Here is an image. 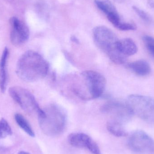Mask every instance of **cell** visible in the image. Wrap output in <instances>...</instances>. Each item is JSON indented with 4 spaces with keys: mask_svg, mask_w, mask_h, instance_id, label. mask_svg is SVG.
Here are the masks:
<instances>
[{
    "mask_svg": "<svg viewBox=\"0 0 154 154\" xmlns=\"http://www.w3.org/2000/svg\"><path fill=\"white\" fill-rule=\"evenodd\" d=\"M103 113L109 114L113 116V120L121 124L129 121L132 118L134 113L126 103L116 100L106 102L101 107Z\"/></svg>",
    "mask_w": 154,
    "mask_h": 154,
    "instance_id": "8",
    "label": "cell"
},
{
    "mask_svg": "<svg viewBox=\"0 0 154 154\" xmlns=\"http://www.w3.org/2000/svg\"><path fill=\"white\" fill-rule=\"evenodd\" d=\"M71 40L73 42H75V43H78L79 42V40L78 38L75 36H72L71 37Z\"/></svg>",
    "mask_w": 154,
    "mask_h": 154,
    "instance_id": "22",
    "label": "cell"
},
{
    "mask_svg": "<svg viewBox=\"0 0 154 154\" xmlns=\"http://www.w3.org/2000/svg\"><path fill=\"white\" fill-rule=\"evenodd\" d=\"M127 67L136 75L145 76L150 74L151 67L149 63L145 60H137L128 64Z\"/></svg>",
    "mask_w": 154,
    "mask_h": 154,
    "instance_id": "13",
    "label": "cell"
},
{
    "mask_svg": "<svg viewBox=\"0 0 154 154\" xmlns=\"http://www.w3.org/2000/svg\"><path fill=\"white\" fill-rule=\"evenodd\" d=\"M93 38L97 47L108 57L111 61L117 65L126 62L127 57L119 50V40L110 29L104 26H98L93 30Z\"/></svg>",
    "mask_w": 154,
    "mask_h": 154,
    "instance_id": "4",
    "label": "cell"
},
{
    "mask_svg": "<svg viewBox=\"0 0 154 154\" xmlns=\"http://www.w3.org/2000/svg\"><path fill=\"white\" fill-rule=\"evenodd\" d=\"M9 56V50L5 48L3 51L0 60V89L2 92H4L7 85L6 63Z\"/></svg>",
    "mask_w": 154,
    "mask_h": 154,
    "instance_id": "14",
    "label": "cell"
},
{
    "mask_svg": "<svg viewBox=\"0 0 154 154\" xmlns=\"http://www.w3.org/2000/svg\"><path fill=\"white\" fill-rule=\"evenodd\" d=\"M126 103L134 115L154 125V97L133 94L128 97Z\"/></svg>",
    "mask_w": 154,
    "mask_h": 154,
    "instance_id": "5",
    "label": "cell"
},
{
    "mask_svg": "<svg viewBox=\"0 0 154 154\" xmlns=\"http://www.w3.org/2000/svg\"><path fill=\"white\" fill-rule=\"evenodd\" d=\"M118 48L122 54L128 57L134 55L137 51V47L134 42L129 38L119 40Z\"/></svg>",
    "mask_w": 154,
    "mask_h": 154,
    "instance_id": "12",
    "label": "cell"
},
{
    "mask_svg": "<svg viewBox=\"0 0 154 154\" xmlns=\"http://www.w3.org/2000/svg\"><path fill=\"white\" fill-rule=\"evenodd\" d=\"M11 26V40L15 45H20L26 42L29 37V30L28 26L16 17L10 19Z\"/></svg>",
    "mask_w": 154,
    "mask_h": 154,
    "instance_id": "9",
    "label": "cell"
},
{
    "mask_svg": "<svg viewBox=\"0 0 154 154\" xmlns=\"http://www.w3.org/2000/svg\"><path fill=\"white\" fill-rule=\"evenodd\" d=\"M95 3L97 7L106 15L110 22L120 19L116 7L109 0H95Z\"/></svg>",
    "mask_w": 154,
    "mask_h": 154,
    "instance_id": "11",
    "label": "cell"
},
{
    "mask_svg": "<svg viewBox=\"0 0 154 154\" xmlns=\"http://www.w3.org/2000/svg\"><path fill=\"white\" fill-rule=\"evenodd\" d=\"M73 84L74 93L84 100L94 99L103 95L106 86V80L103 75L94 70H86Z\"/></svg>",
    "mask_w": 154,
    "mask_h": 154,
    "instance_id": "2",
    "label": "cell"
},
{
    "mask_svg": "<svg viewBox=\"0 0 154 154\" xmlns=\"http://www.w3.org/2000/svg\"><path fill=\"white\" fill-rule=\"evenodd\" d=\"M40 126L44 134L57 136L63 133L66 127L67 117L62 107L57 104L49 105L38 113Z\"/></svg>",
    "mask_w": 154,
    "mask_h": 154,
    "instance_id": "3",
    "label": "cell"
},
{
    "mask_svg": "<svg viewBox=\"0 0 154 154\" xmlns=\"http://www.w3.org/2000/svg\"><path fill=\"white\" fill-rule=\"evenodd\" d=\"M143 40L148 52L154 58V38L145 35L143 37Z\"/></svg>",
    "mask_w": 154,
    "mask_h": 154,
    "instance_id": "18",
    "label": "cell"
},
{
    "mask_svg": "<svg viewBox=\"0 0 154 154\" xmlns=\"http://www.w3.org/2000/svg\"><path fill=\"white\" fill-rule=\"evenodd\" d=\"M147 3L151 8L154 9V0H147Z\"/></svg>",
    "mask_w": 154,
    "mask_h": 154,
    "instance_id": "21",
    "label": "cell"
},
{
    "mask_svg": "<svg viewBox=\"0 0 154 154\" xmlns=\"http://www.w3.org/2000/svg\"><path fill=\"white\" fill-rule=\"evenodd\" d=\"M68 141L74 147L86 148L92 154H102L97 143L86 134L72 133L68 136Z\"/></svg>",
    "mask_w": 154,
    "mask_h": 154,
    "instance_id": "10",
    "label": "cell"
},
{
    "mask_svg": "<svg viewBox=\"0 0 154 154\" xmlns=\"http://www.w3.org/2000/svg\"><path fill=\"white\" fill-rule=\"evenodd\" d=\"M128 145L136 153L152 154L154 153V140L144 131L136 130L128 138Z\"/></svg>",
    "mask_w": 154,
    "mask_h": 154,
    "instance_id": "6",
    "label": "cell"
},
{
    "mask_svg": "<svg viewBox=\"0 0 154 154\" xmlns=\"http://www.w3.org/2000/svg\"><path fill=\"white\" fill-rule=\"evenodd\" d=\"M133 9L134 11L137 14V15L143 20L145 21L147 23L151 22V17L144 11L139 9V8L135 6H133Z\"/></svg>",
    "mask_w": 154,
    "mask_h": 154,
    "instance_id": "19",
    "label": "cell"
},
{
    "mask_svg": "<svg viewBox=\"0 0 154 154\" xmlns=\"http://www.w3.org/2000/svg\"><path fill=\"white\" fill-rule=\"evenodd\" d=\"M117 28L122 31L135 30L137 27L134 23L121 22Z\"/></svg>",
    "mask_w": 154,
    "mask_h": 154,
    "instance_id": "20",
    "label": "cell"
},
{
    "mask_svg": "<svg viewBox=\"0 0 154 154\" xmlns=\"http://www.w3.org/2000/svg\"><path fill=\"white\" fill-rule=\"evenodd\" d=\"M8 92L12 98L27 112L38 114L41 109L34 96L26 89L13 87L9 88Z\"/></svg>",
    "mask_w": 154,
    "mask_h": 154,
    "instance_id": "7",
    "label": "cell"
},
{
    "mask_svg": "<svg viewBox=\"0 0 154 154\" xmlns=\"http://www.w3.org/2000/svg\"><path fill=\"white\" fill-rule=\"evenodd\" d=\"M18 154H30L29 153L27 152H24V151H21V152H19Z\"/></svg>",
    "mask_w": 154,
    "mask_h": 154,
    "instance_id": "23",
    "label": "cell"
},
{
    "mask_svg": "<svg viewBox=\"0 0 154 154\" xmlns=\"http://www.w3.org/2000/svg\"><path fill=\"white\" fill-rule=\"evenodd\" d=\"M14 119L16 123L21 129L31 137H35V134L28 121L22 115L20 114H15Z\"/></svg>",
    "mask_w": 154,
    "mask_h": 154,
    "instance_id": "16",
    "label": "cell"
},
{
    "mask_svg": "<svg viewBox=\"0 0 154 154\" xmlns=\"http://www.w3.org/2000/svg\"><path fill=\"white\" fill-rule=\"evenodd\" d=\"M107 128L110 134L117 137H123L128 135V133L123 127V124L113 119L108 122Z\"/></svg>",
    "mask_w": 154,
    "mask_h": 154,
    "instance_id": "15",
    "label": "cell"
},
{
    "mask_svg": "<svg viewBox=\"0 0 154 154\" xmlns=\"http://www.w3.org/2000/svg\"><path fill=\"white\" fill-rule=\"evenodd\" d=\"M125 0H115V2L119 3H121L123 2Z\"/></svg>",
    "mask_w": 154,
    "mask_h": 154,
    "instance_id": "24",
    "label": "cell"
},
{
    "mask_svg": "<svg viewBox=\"0 0 154 154\" xmlns=\"http://www.w3.org/2000/svg\"><path fill=\"white\" fill-rule=\"evenodd\" d=\"M49 67L48 61L39 53L29 51L19 59L16 71L18 76L23 80L32 82L46 77Z\"/></svg>",
    "mask_w": 154,
    "mask_h": 154,
    "instance_id": "1",
    "label": "cell"
},
{
    "mask_svg": "<svg viewBox=\"0 0 154 154\" xmlns=\"http://www.w3.org/2000/svg\"><path fill=\"white\" fill-rule=\"evenodd\" d=\"M12 134V131L8 122L4 119L0 120V139L5 138Z\"/></svg>",
    "mask_w": 154,
    "mask_h": 154,
    "instance_id": "17",
    "label": "cell"
}]
</instances>
